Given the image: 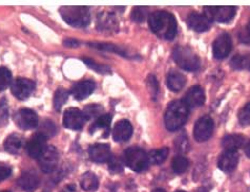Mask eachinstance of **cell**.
I'll list each match as a JSON object with an SVG mask.
<instances>
[{"instance_id":"obj_16","label":"cell","mask_w":250,"mask_h":192,"mask_svg":"<svg viewBox=\"0 0 250 192\" xmlns=\"http://www.w3.org/2000/svg\"><path fill=\"white\" fill-rule=\"evenodd\" d=\"M205 92L201 86H193L192 88L189 89L187 92L185 98V103L188 105L189 108H195L198 107H202L205 103Z\"/></svg>"},{"instance_id":"obj_45","label":"cell","mask_w":250,"mask_h":192,"mask_svg":"<svg viewBox=\"0 0 250 192\" xmlns=\"http://www.w3.org/2000/svg\"><path fill=\"white\" fill-rule=\"evenodd\" d=\"M245 153H246V155L250 158V142L249 144L246 146V149H245Z\"/></svg>"},{"instance_id":"obj_43","label":"cell","mask_w":250,"mask_h":192,"mask_svg":"<svg viewBox=\"0 0 250 192\" xmlns=\"http://www.w3.org/2000/svg\"><path fill=\"white\" fill-rule=\"evenodd\" d=\"M64 45H65L66 47L77 48V47H79L80 43H79L77 40H74V39H68V40H66V41L64 42Z\"/></svg>"},{"instance_id":"obj_2","label":"cell","mask_w":250,"mask_h":192,"mask_svg":"<svg viewBox=\"0 0 250 192\" xmlns=\"http://www.w3.org/2000/svg\"><path fill=\"white\" fill-rule=\"evenodd\" d=\"M189 117V107L185 101H174L168 105L165 114V125L166 128L171 132H175L185 123Z\"/></svg>"},{"instance_id":"obj_35","label":"cell","mask_w":250,"mask_h":192,"mask_svg":"<svg viewBox=\"0 0 250 192\" xmlns=\"http://www.w3.org/2000/svg\"><path fill=\"white\" fill-rule=\"evenodd\" d=\"M82 60H83V62H84V63H85L87 66L90 67L91 69H93V70L99 72V73H109V72H110V69H109L108 67L103 66V65H99V64L97 63V62L92 61L91 59L83 58Z\"/></svg>"},{"instance_id":"obj_12","label":"cell","mask_w":250,"mask_h":192,"mask_svg":"<svg viewBox=\"0 0 250 192\" xmlns=\"http://www.w3.org/2000/svg\"><path fill=\"white\" fill-rule=\"evenodd\" d=\"M47 138L41 133H36L27 144L28 155L33 159H39L47 149Z\"/></svg>"},{"instance_id":"obj_13","label":"cell","mask_w":250,"mask_h":192,"mask_svg":"<svg viewBox=\"0 0 250 192\" xmlns=\"http://www.w3.org/2000/svg\"><path fill=\"white\" fill-rule=\"evenodd\" d=\"M231 49H232V40L229 34H221L213 43V54L214 58L221 60L228 57Z\"/></svg>"},{"instance_id":"obj_28","label":"cell","mask_w":250,"mask_h":192,"mask_svg":"<svg viewBox=\"0 0 250 192\" xmlns=\"http://www.w3.org/2000/svg\"><path fill=\"white\" fill-rule=\"evenodd\" d=\"M172 168L175 173L177 174H181L187 171L189 168V160H188L185 156H176L172 162Z\"/></svg>"},{"instance_id":"obj_48","label":"cell","mask_w":250,"mask_h":192,"mask_svg":"<svg viewBox=\"0 0 250 192\" xmlns=\"http://www.w3.org/2000/svg\"><path fill=\"white\" fill-rule=\"evenodd\" d=\"M153 192H166V191L164 189H161V188H157V189L153 190Z\"/></svg>"},{"instance_id":"obj_9","label":"cell","mask_w":250,"mask_h":192,"mask_svg":"<svg viewBox=\"0 0 250 192\" xmlns=\"http://www.w3.org/2000/svg\"><path fill=\"white\" fill-rule=\"evenodd\" d=\"M14 119L16 126L21 129H24V131L33 129L39 125V117H37L36 113L32 109L28 108H22L18 110Z\"/></svg>"},{"instance_id":"obj_22","label":"cell","mask_w":250,"mask_h":192,"mask_svg":"<svg viewBox=\"0 0 250 192\" xmlns=\"http://www.w3.org/2000/svg\"><path fill=\"white\" fill-rule=\"evenodd\" d=\"M23 146L22 136L18 134H12L4 141L5 151L10 154H18Z\"/></svg>"},{"instance_id":"obj_7","label":"cell","mask_w":250,"mask_h":192,"mask_svg":"<svg viewBox=\"0 0 250 192\" xmlns=\"http://www.w3.org/2000/svg\"><path fill=\"white\" fill-rule=\"evenodd\" d=\"M35 89V83L32 80L24 79V78H17L11 84V90L17 99L20 100H26L29 98Z\"/></svg>"},{"instance_id":"obj_29","label":"cell","mask_w":250,"mask_h":192,"mask_svg":"<svg viewBox=\"0 0 250 192\" xmlns=\"http://www.w3.org/2000/svg\"><path fill=\"white\" fill-rule=\"evenodd\" d=\"M12 84V73L5 67H0V91L7 89Z\"/></svg>"},{"instance_id":"obj_40","label":"cell","mask_w":250,"mask_h":192,"mask_svg":"<svg viewBox=\"0 0 250 192\" xmlns=\"http://www.w3.org/2000/svg\"><path fill=\"white\" fill-rule=\"evenodd\" d=\"M12 173V169L8 165L0 163V182L4 181V179H7Z\"/></svg>"},{"instance_id":"obj_11","label":"cell","mask_w":250,"mask_h":192,"mask_svg":"<svg viewBox=\"0 0 250 192\" xmlns=\"http://www.w3.org/2000/svg\"><path fill=\"white\" fill-rule=\"evenodd\" d=\"M64 126L73 131H79L82 128L87 121L86 116L82 110L78 108H69L65 111L64 114Z\"/></svg>"},{"instance_id":"obj_49","label":"cell","mask_w":250,"mask_h":192,"mask_svg":"<svg viewBox=\"0 0 250 192\" xmlns=\"http://www.w3.org/2000/svg\"><path fill=\"white\" fill-rule=\"evenodd\" d=\"M176 192H186V191H181V190H178V191H176Z\"/></svg>"},{"instance_id":"obj_39","label":"cell","mask_w":250,"mask_h":192,"mask_svg":"<svg viewBox=\"0 0 250 192\" xmlns=\"http://www.w3.org/2000/svg\"><path fill=\"white\" fill-rule=\"evenodd\" d=\"M175 146H176L177 151L181 152V153H186L189 151V140L186 137V136H179V137L175 141Z\"/></svg>"},{"instance_id":"obj_15","label":"cell","mask_w":250,"mask_h":192,"mask_svg":"<svg viewBox=\"0 0 250 192\" xmlns=\"http://www.w3.org/2000/svg\"><path fill=\"white\" fill-rule=\"evenodd\" d=\"M89 156L95 163H106L111 159L110 148L107 144H96L89 148Z\"/></svg>"},{"instance_id":"obj_32","label":"cell","mask_w":250,"mask_h":192,"mask_svg":"<svg viewBox=\"0 0 250 192\" xmlns=\"http://www.w3.org/2000/svg\"><path fill=\"white\" fill-rule=\"evenodd\" d=\"M10 116L9 110V104L7 99H1L0 100V127H3L7 125Z\"/></svg>"},{"instance_id":"obj_1","label":"cell","mask_w":250,"mask_h":192,"mask_svg":"<svg viewBox=\"0 0 250 192\" xmlns=\"http://www.w3.org/2000/svg\"><path fill=\"white\" fill-rule=\"evenodd\" d=\"M148 24L153 32L160 39L171 41L177 33L176 20L168 12H154L148 16Z\"/></svg>"},{"instance_id":"obj_41","label":"cell","mask_w":250,"mask_h":192,"mask_svg":"<svg viewBox=\"0 0 250 192\" xmlns=\"http://www.w3.org/2000/svg\"><path fill=\"white\" fill-rule=\"evenodd\" d=\"M109 170L112 173H120L123 170L121 163L118 159L111 157V159L109 160Z\"/></svg>"},{"instance_id":"obj_25","label":"cell","mask_w":250,"mask_h":192,"mask_svg":"<svg viewBox=\"0 0 250 192\" xmlns=\"http://www.w3.org/2000/svg\"><path fill=\"white\" fill-rule=\"evenodd\" d=\"M99 181L97 175L91 172H86L85 174L81 178V187L86 191L96 190L98 188Z\"/></svg>"},{"instance_id":"obj_26","label":"cell","mask_w":250,"mask_h":192,"mask_svg":"<svg viewBox=\"0 0 250 192\" xmlns=\"http://www.w3.org/2000/svg\"><path fill=\"white\" fill-rule=\"evenodd\" d=\"M168 155V149L167 148H161L157 150H153L148 154V160L149 163L154 165H160L165 162Z\"/></svg>"},{"instance_id":"obj_19","label":"cell","mask_w":250,"mask_h":192,"mask_svg":"<svg viewBox=\"0 0 250 192\" xmlns=\"http://www.w3.org/2000/svg\"><path fill=\"white\" fill-rule=\"evenodd\" d=\"M96 89V84L92 81H81L73 85L71 94L77 100H84Z\"/></svg>"},{"instance_id":"obj_8","label":"cell","mask_w":250,"mask_h":192,"mask_svg":"<svg viewBox=\"0 0 250 192\" xmlns=\"http://www.w3.org/2000/svg\"><path fill=\"white\" fill-rule=\"evenodd\" d=\"M39 164L43 173H52L59 164V152L53 146H48L46 151L39 158Z\"/></svg>"},{"instance_id":"obj_18","label":"cell","mask_w":250,"mask_h":192,"mask_svg":"<svg viewBox=\"0 0 250 192\" xmlns=\"http://www.w3.org/2000/svg\"><path fill=\"white\" fill-rule=\"evenodd\" d=\"M97 28L101 32H116L118 29V21L114 14L111 13H101L98 16Z\"/></svg>"},{"instance_id":"obj_20","label":"cell","mask_w":250,"mask_h":192,"mask_svg":"<svg viewBox=\"0 0 250 192\" xmlns=\"http://www.w3.org/2000/svg\"><path fill=\"white\" fill-rule=\"evenodd\" d=\"M188 26L196 32H205L210 29V21L205 15L192 13L187 20Z\"/></svg>"},{"instance_id":"obj_4","label":"cell","mask_w":250,"mask_h":192,"mask_svg":"<svg viewBox=\"0 0 250 192\" xmlns=\"http://www.w3.org/2000/svg\"><path fill=\"white\" fill-rule=\"evenodd\" d=\"M173 58L181 69L187 71H196L201 67V60L189 47L178 46L173 52Z\"/></svg>"},{"instance_id":"obj_30","label":"cell","mask_w":250,"mask_h":192,"mask_svg":"<svg viewBox=\"0 0 250 192\" xmlns=\"http://www.w3.org/2000/svg\"><path fill=\"white\" fill-rule=\"evenodd\" d=\"M89 46L99 49V50H105V51H111V52H116L121 55H126L125 54V51L122 50L121 48H119L118 46L111 45V44H105V43H89Z\"/></svg>"},{"instance_id":"obj_33","label":"cell","mask_w":250,"mask_h":192,"mask_svg":"<svg viewBox=\"0 0 250 192\" xmlns=\"http://www.w3.org/2000/svg\"><path fill=\"white\" fill-rule=\"evenodd\" d=\"M248 65H250V62L248 58L244 57V55H235V57L231 60V66L237 70L245 69Z\"/></svg>"},{"instance_id":"obj_46","label":"cell","mask_w":250,"mask_h":192,"mask_svg":"<svg viewBox=\"0 0 250 192\" xmlns=\"http://www.w3.org/2000/svg\"><path fill=\"white\" fill-rule=\"evenodd\" d=\"M195 192H208V190L206 189V188H204V187H202V188H198Z\"/></svg>"},{"instance_id":"obj_31","label":"cell","mask_w":250,"mask_h":192,"mask_svg":"<svg viewBox=\"0 0 250 192\" xmlns=\"http://www.w3.org/2000/svg\"><path fill=\"white\" fill-rule=\"evenodd\" d=\"M41 134H42L45 136L46 138L48 137H51V136H54L56 133V127L53 123V121L51 120H45L40 128V132Z\"/></svg>"},{"instance_id":"obj_6","label":"cell","mask_w":250,"mask_h":192,"mask_svg":"<svg viewBox=\"0 0 250 192\" xmlns=\"http://www.w3.org/2000/svg\"><path fill=\"white\" fill-rule=\"evenodd\" d=\"M205 16L211 21L218 22H228L235 15V8L233 7H205Z\"/></svg>"},{"instance_id":"obj_44","label":"cell","mask_w":250,"mask_h":192,"mask_svg":"<svg viewBox=\"0 0 250 192\" xmlns=\"http://www.w3.org/2000/svg\"><path fill=\"white\" fill-rule=\"evenodd\" d=\"M62 192H77V188L74 185H68L64 189H62Z\"/></svg>"},{"instance_id":"obj_10","label":"cell","mask_w":250,"mask_h":192,"mask_svg":"<svg viewBox=\"0 0 250 192\" xmlns=\"http://www.w3.org/2000/svg\"><path fill=\"white\" fill-rule=\"evenodd\" d=\"M214 129V122L211 117L204 116L201 119H198L194 127V137L197 141H207Z\"/></svg>"},{"instance_id":"obj_34","label":"cell","mask_w":250,"mask_h":192,"mask_svg":"<svg viewBox=\"0 0 250 192\" xmlns=\"http://www.w3.org/2000/svg\"><path fill=\"white\" fill-rule=\"evenodd\" d=\"M147 9L145 7H136L132 12V20L135 22H143L147 18Z\"/></svg>"},{"instance_id":"obj_23","label":"cell","mask_w":250,"mask_h":192,"mask_svg":"<svg viewBox=\"0 0 250 192\" xmlns=\"http://www.w3.org/2000/svg\"><path fill=\"white\" fill-rule=\"evenodd\" d=\"M244 142H245V138L241 135H228L223 139L222 145L226 151L236 152V150L243 147Z\"/></svg>"},{"instance_id":"obj_50","label":"cell","mask_w":250,"mask_h":192,"mask_svg":"<svg viewBox=\"0 0 250 192\" xmlns=\"http://www.w3.org/2000/svg\"><path fill=\"white\" fill-rule=\"evenodd\" d=\"M2 192H10V191H2Z\"/></svg>"},{"instance_id":"obj_36","label":"cell","mask_w":250,"mask_h":192,"mask_svg":"<svg viewBox=\"0 0 250 192\" xmlns=\"http://www.w3.org/2000/svg\"><path fill=\"white\" fill-rule=\"evenodd\" d=\"M111 119H112V117L109 114L101 115L98 118V120L96 121L95 125H93V128H102V129H109Z\"/></svg>"},{"instance_id":"obj_47","label":"cell","mask_w":250,"mask_h":192,"mask_svg":"<svg viewBox=\"0 0 250 192\" xmlns=\"http://www.w3.org/2000/svg\"><path fill=\"white\" fill-rule=\"evenodd\" d=\"M246 31H247V33H248V35H249V37H250V21H249V22H248V26H247Z\"/></svg>"},{"instance_id":"obj_38","label":"cell","mask_w":250,"mask_h":192,"mask_svg":"<svg viewBox=\"0 0 250 192\" xmlns=\"http://www.w3.org/2000/svg\"><path fill=\"white\" fill-rule=\"evenodd\" d=\"M239 120L241 125L249 126L250 125V103H247L239 113Z\"/></svg>"},{"instance_id":"obj_27","label":"cell","mask_w":250,"mask_h":192,"mask_svg":"<svg viewBox=\"0 0 250 192\" xmlns=\"http://www.w3.org/2000/svg\"><path fill=\"white\" fill-rule=\"evenodd\" d=\"M68 97H69V92H68L66 89L59 88L58 90H56L55 95H54V99H53V105H54L55 110H58V111L61 110L62 105L67 102Z\"/></svg>"},{"instance_id":"obj_42","label":"cell","mask_w":250,"mask_h":192,"mask_svg":"<svg viewBox=\"0 0 250 192\" xmlns=\"http://www.w3.org/2000/svg\"><path fill=\"white\" fill-rule=\"evenodd\" d=\"M147 84H148L149 90L152 91L153 96L155 97L158 91V84H157V81H156V78L154 76H149L147 79Z\"/></svg>"},{"instance_id":"obj_21","label":"cell","mask_w":250,"mask_h":192,"mask_svg":"<svg viewBox=\"0 0 250 192\" xmlns=\"http://www.w3.org/2000/svg\"><path fill=\"white\" fill-rule=\"evenodd\" d=\"M167 87L172 91H179L186 85V78L183 73L177 71H171L167 77Z\"/></svg>"},{"instance_id":"obj_3","label":"cell","mask_w":250,"mask_h":192,"mask_svg":"<svg viewBox=\"0 0 250 192\" xmlns=\"http://www.w3.org/2000/svg\"><path fill=\"white\" fill-rule=\"evenodd\" d=\"M60 14L68 24L76 28H85L90 22V12L86 7H62Z\"/></svg>"},{"instance_id":"obj_37","label":"cell","mask_w":250,"mask_h":192,"mask_svg":"<svg viewBox=\"0 0 250 192\" xmlns=\"http://www.w3.org/2000/svg\"><path fill=\"white\" fill-rule=\"evenodd\" d=\"M103 111V108L98 104H90L88 107H86L84 109V115L86 116L87 120L93 118V117H97Z\"/></svg>"},{"instance_id":"obj_24","label":"cell","mask_w":250,"mask_h":192,"mask_svg":"<svg viewBox=\"0 0 250 192\" xmlns=\"http://www.w3.org/2000/svg\"><path fill=\"white\" fill-rule=\"evenodd\" d=\"M20 187L23 190H33L34 188H36L39 186L40 179L35 174H33L32 172H24L23 174L18 178L17 181Z\"/></svg>"},{"instance_id":"obj_5","label":"cell","mask_w":250,"mask_h":192,"mask_svg":"<svg viewBox=\"0 0 250 192\" xmlns=\"http://www.w3.org/2000/svg\"><path fill=\"white\" fill-rule=\"evenodd\" d=\"M124 162L135 172L146 170L149 164L148 155L138 147H132L125 151Z\"/></svg>"},{"instance_id":"obj_14","label":"cell","mask_w":250,"mask_h":192,"mask_svg":"<svg viewBox=\"0 0 250 192\" xmlns=\"http://www.w3.org/2000/svg\"><path fill=\"white\" fill-rule=\"evenodd\" d=\"M133 135V126L128 120L118 121L114 129H112V137L117 142L127 141Z\"/></svg>"},{"instance_id":"obj_17","label":"cell","mask_w":250,"mask_h":192,"mask_svg":"<svg viewBox=\"0 0 250 192\" xmlns=\"http://www.w3.org/2000/svg\"><path fill=\"white\" fill-rule=\"evenodd\" d=\"M237 163H239V155H237V153L232 151H226L218 158L217 166L222 171L230 173L236 168Z\"/></svg>"}]
</instances>
